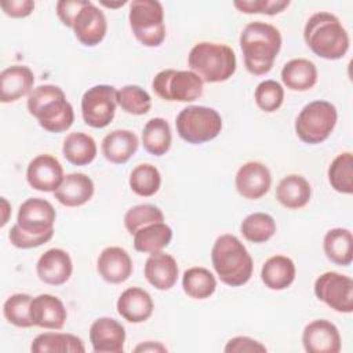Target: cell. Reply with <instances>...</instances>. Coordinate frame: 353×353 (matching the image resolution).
Wrapping results in <instances>:
<instances>
[{"mask_svg":"<svg viewBox=\"0 0 353 353\" xmlns=\"http://www.w3.org/2000/svg\"><path fill=\"white\" fill-rule=\"evenodd\" d=\"M55 218L57 212L50 201L40 197L26 199L19 205L17 222L10 229L11 244L29 250L48 243L54 236Z\"/></svg>","mask_w":353,"mask_h":353,"instance_id":"cell-1","label":"cell"},{"mask_svg":"<svg viewBox=\"0 0 353 353\" xmlns=\"http://www.w3.org/2000/svg\"><path fill=\"white\" fill-rule=\"evenodd\" d=\"M281 43V33L276 26L262 21L247 23L240 33L245 69L254 76L269 73L280 52Z\"/></svg>","mask_w":353,"mask_h":353,"instance_id":"cell-2","label":"cell"},{"mask_svg":"<svg viewBox=\"0 0 353 353\" xmlns=\"http://www.w3.org/2000/svg\"><path fill=\"white\" fill-rule=\"evenodd\" d=\"M29 113L48 132L59 134L69 130L74 121L72 103L63 90L54 84H41L32 90L26 102Z\"/></svg>","mask_w":353,"mask_h":353,"instance_id":"cell-3","label":"cell"},{"mask_svg":"<svg viewBox=\"0 0 353 353\" xmlns=\"http://www.w3.org/2000/svg\"><path fill=\"white\" fill-rule=\"evenodd\" d=\"M306 46L320 58L336 61L349 50V34L339 18L331 12L320 11L313 14L303 29Z\"/></svg>","mask_w":353,"mask_h":353,"instance_id":"cell-4","label":"cell"},{"mask_svg":"<svg viewBox=\"0 0 353 353\" xmlns=\"http://www.w3.org/2000/svg\"><path fill=\"white\" fill-rule=\"evenodd\" d=\"M211 262L218 279L229 287L244 285L252 276V258L234 234H221L215 240Z\"/></svg>","mask_w":353,"mask_h":353,"instance_id":"cell-5","label":"cell"},{"mask_svg":"<svg viewBox=\"0 0 353 353\" xmlns=\"http://www.w3.org/2000/svg\"><path fill=\"white\" fill-rule=\"evenodd\" d=\"M188 65L203 83H222L234 74L237 61L234 51L229 46L201 41L189 51Z\"/></svg>","mask_w":353,"mask_h":353,"instance_id":"cell-6","label":"cell"},{"mask_svg":"<svg viewBox=\"0 0 353 353\" xmlns=\"http://www.w3.org/2000/svg\"><path fill=\"white\" fill-rule=\"evenodd\" d=\"M175 127L178 135L185 142L200 145L212 141L221 134L222 117L212 108L190 105L178 113Z\"/></svg>","mask_w":353,"mask_h":353,"instance_id":"cell-7","label":"cell"},{"mask_svg":"<svg viewBox=\"0 0 353 353\" xmlns=\"http://www.w3.org/2000/svg\"><path fill=\"white\" fill-rule=\"evenodd\" d=\"M336 108L328 101H313L302 108L295 120L296 137L307 145L324 142L335 128Z\"/></svg>","mask_w":353,"mask_h":353,"instance_id":"cell-8","label":"cell"},{"mask_svg":"<svg viewBox=\"0 0 353 353\" xmlns=\"http://www.w3.org/2000/svg\"><path fill=\"white\" fill-rule=\"evenodd\" d=\"M128 21L135 39L145 47H159L165 39L164 8L157 0L130 3Z\"/></svg>","mask_w":353,"mask_h":353,"instance_id":"cell-9","label":"cell"},{"mask_svg":"<svg viewBox=\"0 0 353 353\" xmlns=\"http://www.w3.org/2000/svg\"><path fill=\"white\" fill-rule=\"evenodd\" d=\"M203 80L192 70L164 69L152 81L157 97L170 102H193L203 94Z\"/></svg>","mask_w":353,"mask_h":353,"instance_id":"cell-10","label":"cell"},{"mask_svg":"<svg viewBox=\"0 0 353 353\" xmlns=\"http://www.w3.org/2000/svg\"><path fill=\"white\" fill-rule=\"evenodd\" d=\"M117 90L109 84H97L81 97V116L87 125L105 128L114 119Z\"/></svg>","mask_w":353,"mask_h":353,"instance_id":"cell-11","label":"cell"},{"mask_svg":"<svg viewBox=\"0 0 353 353\" xmlns=\"http://www.w3.org/2000/svg\"><path fill=\"white\" fill-rule=\"evenodd\" d=\"M314 295L338 313L353 312V280L338 272H325L314 281Z\"/></svg>","mask_w":353,"mask_h":353,"instance_id":"cell-12","label":"cell"},{"mask_svg":"<svg viewBox=\"0 0 353 353\" xmlns=\"http://www.w3.org/2000/svg\"><path fill=\"white\" fill-rule=\"evenodd\" d=\"M70 29L83 46L95 47L106 36V17L99 7H97L92 1L87 0L74 17Z\"/></svg>","mask_w":353,"mask_h":353,"instance_id":"cell-13","label":"cell"},{"mask_svg":"<svg viewBox=\"0 0 353 353\" xmlns=\"http://www.w3.org/2000/svg\"><path fill=\"white\" fill-rule=\"evenodd\" d=\"M65 175L59 160L51 154H39L30 160L26 168L28 183L39 192H55Z\"/></svg>","mask_w":353,"mask_h":353,"instance_id":"cell-14","label":"cell"},{"mask_svg":"<svg viewBox=\"0 0 353 353\" xmlns=\"http://www.w3.org/2000/svg\"><path fill=\"white\" fill-rule=\"evenodd\" d=\"M234 185L241 197L258 200L269 192L272 175L263 163L247 161L237 170Z\"/></svg>","mask_w":353,"mask_h":353,"instance_id":"cell-15","label":"cell"},{"mask_svg":"<svg viewBox=\"0 0 353 353\" xmlns=\"http://www.w3.org/2000/svg\"><path fill=\"white\" fill-rule=\"evenodd\" d=\"M302 343L307 353H338L341 350V335L334 323L319 319L303 328Z\"/></svg>","mask_w":353,"mask_h":353,"instance_id":"cell-16","label":"cell"},{"mask_svg":"<svg viewBox=\"0 0 353 353\" xmlns=\"http://www.w3.org/2000/svg\"><path fill=\"white\" fill-rule=\"evenodd\" d=\"M90 342L97 353H121L125 342V328L112 317H99L90 327Z\"/></svg>","mask_w":353,"mask_h":353,"instance_id":"cell-17","label":"cell"},{"mask_svg":"<svg viewBox=\"0 0 353 353\" xmlns=\"http://www.w3.org/2000/svg\"><path fill=\"white\" fill-rule=\"evenodd\" d=\"M73 272L70 255L62 248H50L39 258L36 263L37 277L50 285L65 284Z\"/></svg>","mask_w":353,"mask_h":353,"instance_id":"cell-18","label":"cell"},{"mask_svg":"<svg viewBox=\"0 0 353 353\" xmlns=\"http://www.w3.org/2000/svg\"><path fill=\"white\" fill-rule=\"evenodd\" d=\"M132 269L134 265L130 254L117 245L103 248L97 261L99 276L110 284H120L128 280Z\"/></svg>","mask_w":353,"mask_h":353,"instance_id":"cell-19","label":"cell"},{"mask_svg":"<svg viewBox=\"0 0 353 353\" xmlns=\"http://www.w3.org/2000/svg\"><path fill=\"white\" fill-rule=\"evenodd\" d=\"M30 317L33 325L46 330H61L68 319L63 302L51 294H40L32 298Z\"/></svg>","mask_w":353,"mask_h":353,"instance_id":"cell-20","label":"cell"},{"mask_svg":"<svg viewBox=\"0 0 353 353\" xmlns=\"http://www.w3.org/2000/svg\"><path fill=\"white\" fill-rule=\"evenodd\" d=\"M34 74L25 65H12L0 73V101L3 103L17 102L33 90Z\"/></svg>","mask_w":353,"mask_h":353,"instance_id":"cell-21","label":"cell"},{"mask_svg":"<svg viewBox=\"0 0 353 353\" xmlns=\"http://www.w3.org/2000/svg\"><path fill=\"white\" fill-rule=\"evenodd\" d=\"M116 309L125 321L138 324L150 319L154 303L148 291L139 287H130L120 294Z\"/></svg>","mask_w":353,"mask_h":353,"instance_id":"cell-22","label":"cell"},{"mask_svg":"<svg viewBox=\"0 0 353 353\" xmlns=\"http://www.w3.org/2000/svg\"><path fill=\"white\" fill-rule=\"evenodd\" d=\"M145 279L160 291L171 290L178 280V265L172 255L163 251L153 252L145 262Z\"/></svg>","mask_w":353,"mask_h":353,"instance_id":"cell-23","label":"cell"},{"mask_svg":"<svg viewBox=\"0 0 353 353\" xmlns=\"http://www.w3.org/2000/svg\"><path fill=\"white\" fill-rule=\"evenodd\" d=\"M94 196V182L83 172H70L65 175L54 197L65 207H80L88 203Z\"/></svg>","mask_w":353,"mask_h":353,"instance_id":"cell-24","label":"cell"},{"mask_svg":"<svg viewBox=\"0 0 353 353\" xmlns=\"http://www.w3.org/2000/svg\"><path fill=\"white\" fill-rule=\"evenodd\" d=\"M139 139L130 130H114L102 139L103 157L113 164H125L138 150Z\"/></svg>","mask_w":353,"mask_h":353,"instance_id":"cell-25","label":"cell"},{"mask_svg":"<svg viewBox=\"0 0 353 353\" xmlns=\"http://www.w3.org/2000/svg\"><path fill=\"white\" fill-rule=\"evenodd\" d=\"M312 197L309 181L298 174L284 176L276 188L277 201L288 210H299L305 207Z\"/></svg>","mask_w":353,"mask_h":353,"instance_id":"cell-26","label":"cell"},{"mask_svg":"<svg viewBox=\"0 0 353 353\" xmlns=\"http://www.w3.org/2000/svg\"><path fill=\"white\" fill-rule=\"evenodd\" d=\"M296 269L291 258L285 255H273L265 261L261 269L263 284L273 291L288 288L295 280Z\"/></svg>","mask_w":353,"mask_h":353,"instance_id":"cell-27","label":"cell"},{"mask_svg":"<svg viewBox=\"0 0 353 353\" xmlns=\"http://www.w3.org/2000/svg\"><path fill=\"white\" fill-rule=\"evenodd\" d=\"M281 81L291 91H307L317 83V68L306 58L291 59L281 69Z\"/></svg>","mask_w":353,"mask_h":353,"instance_id":"cell-28","label":"cell"},{"mask_svg":"<svg viewBox=\"0 0 353 353\" xmlns=\"http://www.w3.org/2000/svg\"><path fill=\"white\" fill-rule=\"evenodd\" d=\"M323 250L328 261L339 266H349L353 261V236L346 228L330 229L323 240Z\"/></svg>","mask_w":353,"mask_h":353,"instance_id":"cell-29","label":"cell"},{"mask_svg":"<svg viewBox=\"0 0 353 353\" xmlns=\"http://www.w3.org/2000/svg\"><path fill=\"white\" fill-rule=\"evenodd\" d=\"M33 353H84L83 341L68 332H44L37 335L32 345Z\"/></svg>","mask_w":353,"mask_h":353,"instance_id":"cell-30","label":"cell"},{"mask_svg":"<svg viewBox=\"0 0 353 353\" xmlns=\"http://www.w3.org/2000/svg\"><path fill=\"white\" fill-rule=\"evenodd\" d=\"M172 240V229L164 222L146 225L134 233V248L138 252L153 254L165 248Z\"/></svg>","mask_w":353,"mask_h":353,"instance_id":"cell-31","label":"cell"},{"mask_svg":"<svg viewBox=\"0 0 353 353\" xmlns=\"http://www.w3.org/2000/svg\"><path fill=\"white\" fill-rule=\"evenodd\" d=\"M171 142V127L165 119L153 117L146 121L142 130V145L146 152L160 157L170 150Z\"/></svg>","mask_w":353,"mask_h":353,"instance_id":"cell-32","label":"cell"},{"mask_svg":"<svg viewBox=\"0 0 353 353\" xmlns=\"http://www.w3.org/2000/svg\"><path fill=\"white\" fill-rule=\"evenodd\" d=\"M62 153L70 164L87 165L97 157V143L88 134L70 132L63 139Z\"/></svg>","mask_w":353,"mask_h":353,"instance_id":"cell-33","label":"cell"},{"mask_svg":"<svg viewBox=\"0 0 353 353\" xmlns=\"http://www.w3.org/2000/svg\"><path fill=\"white\" fill-rule=\"evenodd\" d=\"M182 288L193 299H207L216 290V279L208 269L193 266L183 272Z\"/></svg>","mask_w":353,"mask_h":353,"instance_id":"cell-34","label":"cell"},{"mask_svg":"<svg viewBox=\"0 0 353 353\" xmlns=\"http://www.w3.org/2000/svg\"><path fill=\"white\" fill-rule=\"evenodd\" d=\"M240 232L243 237L250 243H266L276 233V221L270 214L252 212L243 219Z\"/></svg>","mask_w":353,"mask_h":353,"instance_id":"cell-35","label":"cell"},{"mask_svg":"<svg viewBox=\"0 0 353 353\" xmlns=\"http://www.w3.org/2000/svg\"><path fill=\"white\" fill-rule=\"evenodd\" d=\"M328 182L331 188L342 194L353 193V154L343 152L338 154L328 167Z\"/></svg>","mask_w":353,"mask_h":353,"instance_id":"cell-36","label":"cell"},{"mask_svg":"<svg viewBox=\"0 0 353 353\" xmlns=\"http://www.w3.org/2000/svg\"><path fill=\"white\" fill-rule=\"evenodd\" d=\"M128 183L135 194L141 197H150L159 192L161 185V175L153 164L143 163L132 168Z\"/></svg>","mask_w":353,"mask_h":353,"instance_id":"cell-37","label":"cell"},{"mask_svg":"<svg viewBox=\"0 0 353 353\" xmlns=\"http://www.w3.org/2000/svg\"><path fill=\"white\" fill-rule=\"evenodd\" d=\"M117 105L125 113L141 116L150 110L152 98L142 87L127 84L117 90Z\"/></svg>","mask_w":353,"mask_h":353,"instance_id":"cell-38","label":"cell"},{"mask_svg":"<svg viewBox=\"0 0 353 353\" xmlns=\"http://www.w3.org/2000/svg\"><path fill=\"white\" fill-rule=\"evenodd\" d=\"M30 302L29 294H12L3 305V314L6 320L19 328H29L33 325L30 317Z\"/></svg>","mask_w":353,"mask_h":353,"instance_id":"cell-39","label":"cell"},{"mask_svg":"<svg viewBox=\"0 0 353 353\" xmlns=\"http://www.w3.org/2000/svg\"><path fill=\"white\" fill-rule=\"evenodd\" d=\"M163 221H164V214L154 204L134 205L124 215V226L130 234H134L137 230H139L146 225L163 222Z\"/></svg>","mask_w":353,"mask_h":353,"instance_id":"cell-40","label":"cell"},{"mask_svg":"<svg viewBox=\"0 0 353 353\" xmlns=\"http://www.w3.org/2000/svg\"><path fill=\"white\" fill-rule=\"evenodd\" d=\"M256 106L266 112H276L284 101V88L276 80H263L261 81L254 92Z\"/></svg>","mask_w":353,"mask_h":353,"instance_id":"cell-41","label":"cell"},{"mask_svg":"<svg viewBox=\"0 0 353 353\" xmlns=\"http://www.w3.org/2000/svg\"><path fill=\"white\" fill-rule=\"evenodd\" d=\"M233 6L244 14L276 15L283 12L288 6V0H236Z\"/></svg>","mask_w":353,"mask_h":353,"instance_id":"cell-42","label":"cell"},{"mask_svg":"<svg viewBox=\"0 0 353 353\" xmlns=\"http://www.w3.org/2000/svg\"><path fill=\"white\" fill-rule=\"evenodd\" d=\"M223 350L226 353H244V352L252 353V352H266V346L262 345L256 339H252L250 336L239 335V336L230 338L226 342Z\"/></svg>","mask_w":353,"mask_h":353,"instance_id":"cell-43","label":"cell"},{"mask_svg":"<svg viewBox=\"0 0 353 353\" xmlns=\"http://www.w3.org/2000/svg\"><path fill=\"white\" fill-rule=\"evenodd\" d=\"M85 1L87 0H59L57 3L55 8H57V15L61 19V22L65 26L72 28L74 17L80 11V8L85 4Z\"/></svg>","mask_w":353,"mask_h":353,"instance_id":"cell-44","label":"cell"},{"mask_svg":"<svg viewBox=\"0 0 353 353\" xmlns=\"http://www.w3.org/2000/svg\"><path fill=\"white\" fill-rule=\"evenodd\" d=\"M1 10L6 15L11 18H25L29 17L34 8V1L32 0H8L0 3Z\"/></svg>","mask_w":353,"mask_h":353,"instance_id":"cell-45","label":"cell"},{"mask_svg":"<svg viewBox=\"0 0 353 353\" xmlns=\"http://www.w3.org/2000/svg\"><path fill=\"white\" fill-rule=\"evenodd\" d=\"M135 352H167V347L164 345H161L160 342H152L148 341L145 343L138 345L135 349Z\"/></svg>","mask_w":353,"mask_h":353,"instance_id":"cell-46","label":"cell"},{"mask_svg":"<svg viewBox=\"0 0 353 353\" xmlns=\"http://www.w3.org/2000/svg\"><path fill=\"white\" fill-rule=\"evenodd\" d=\"M1 210H3V216H1L0 228H4L6 223L8 222V216H10V212H11V207H10L6 197H1Z\"/></svg>","mask_w":353,"mask_h":353,"instance_id":"cell-47","label":"cell"},{"mask_svg":"<svg viewBox=\"0 0 353 353\" xmlns=\"http://www.w3.org/2000/svg\"><path fill=\"white\" fill-rule=\"evenodd\" d=\"M127 1H119V3H108V1H101V4L102 6H105V7H109V8H116V7H121V6H124Z\"/></svg>","mask_w":353,"mask_h":353,"instance_id":"cell-48","label":"cell"}]
</instances>
